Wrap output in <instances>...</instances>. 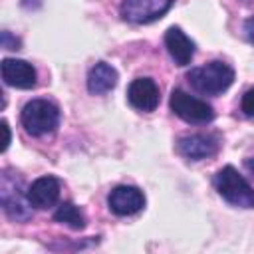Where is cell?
Returning <instances> with one entry per match:
<instances>
[{
    "label": "cell",
    "mask_w": 254,
    "mask_h": 254,
    "mask_svg": "<svg viewBox=\"0 0 254 254\" xmlns=\"http://www.w3.org/2000/svg\"><path fill=\"white\" fill-rule=\"evenodd\" d=\"M169 103H171L173 113L187 123L204 125L214 119V109L210 103H206L204 99H198L183 89H173Z\"/></svg>",
    "instance_id": "obj_5"
},
{
    "label": "cell",
    "mask_w": 254,
    "mask_h": 254,
    "mask_svg": "<svg viewBox=\"0 0 254 254\" xmlns=\"http://www.w3.org/2000/svg\"><path fill=\"white\" fill-rule=\"evenodd\" d=\"M2 48H6V50H18L20 48V40L18 38H14L10 32H2Z\"/></svg>",
    "instance_id": "obj_16"
},
{
    "label": "cell",
    "mask_w": 254,
    "mask_h": 254,
    "mask_svg": "<svg viewBox=\"0 0 254 254\" xmlns=\"http://www.w3.org/2000/svg\"><path fill=\"white\" fill-rule=\"evenodd\" d=\"M127 99L135 109L149 113L159 105V87L151 77H137L129 83Z\"/></svg>",
    "instance_id": "obj_9"
},
{
    "label": "cell",
    "mask_w": 254,
    "mask_h": 254,
    "mask_svg": "<svg viewBox=\"0 0 254 254\" xmlns=\"http://www.w3.org/2000/svg\"><path fill=\"white\" fill-rule=\"evenodd\" d=\"M54 218L62 224H67L73 230H81L85 226V214L79 210V206H75L73 202H62L54 214Z\"/></svg>",
    "instance_id": "obj_14"
},
{
    "label": "cell",
    "mask_w": 254,
    "mask_h": 254,
    "mask_svg": "<svg viewBox=\"0 0 254 254\" xmlns=\"http://www.w3.org/2000/svg\"><path fill=\"white\" fill-rule=\"evenodd\" d=\"M244 169L248 171V175L254 179V157H250V159H246L244 161Z\"/></svg>",
    "instance_id": "obj_19"
},
{
    "label": "cell",
    "mask_w": 254,
    "mask_h": 254,
    "mask_svg": "<svg viewBox=\"0 0 254 254\" xmlns=\"http://www.w3.org/2000/svg\"><path fill=\"white\" fill-rule=\"evenodd\" d=\"M214 189L226 202L240 208H254V189L232 165L222 167L214 175Z\"/></svg>",
    "instance_id": "obj_4"
},
{
    "label": "cell",
    "mask_w": 254,
    "mask_h": 254,
    "mask_svg": "<svg viewBox=\"0 0 254 254\" xmlns=\"http://www.w3.org/2000/svg\"><path fill=\"white\" fill-rule=\"evenodd\" d=\"M60 198V181L56 177H40L28 187V200L36 208H50Z\"/></svg>",
    "instance_id": "obj_12"
},
{
    "label": "cell",
    "mask_w": 254,
    "mask_h": 254,
    "mask_svg": "<svg viewBox=\"0 0 254 254\" xmlns=\"http://www.w3.org/2000/svg\"><path fill=\"white\" fill-rule=\"evenodd\" d=\"M175 0H123L121 2V18L131 24H151L161 20Z\"/></svg>",
    "instance_id": "obj_6"
},
{
    "label": "cell",
    "mask_w": 254,
    "mask_h": 254,
    "mask_svg": "<svg viewBox=\"0 0 254 254\" xmlns=\"http://www.w3.org/2000/svg\"><path fill=\"white\" fill-rule=\"evenodd\" d=\"M20 121L28 135L42 137L56 131L60 125V109L48 99H32L22 107Z\"/></svg>",
    "instance_id": "obj_3"
},
{
    "label": "cell",
    "mask_w": 254,
    "mask_h": 254,
    "mask_svg": "<svg viewBox=\"0 0 254 254\" xmlns=\"http://www.w3.org/2000/svg\"><path fill=\"white\" fill-rule=\"evenodd\" d=\"M177 151L190 161H202L218 151V137L212 133H192L185 135L177 143Z\"/></svg>",
    "instance_id": "obj_8"
},
{
    "label": "cell",
    "mask_w": 254,
    "mask_h": 254,
    "mask_svg": "<svg viewBox=\"0 0 254 254\" xmlns=\"http://www.w3.org/2000/svg\"><path fill=\"white\" fill-rule=\"evenodd\" d=\"M240 109L244 115L248 117H254V87H250L244 95H242V101H240Z\"/></svg>",
    "instance_id": "obj_15"
},
{
    "label": "cell",
    "mask_w": 254,
    "mask_h": 254,
    "mask_svg": "<svg viewBox=\"0 0 254 254\" xmlns=\"http://www.w3.org/2000/svg\"><path fill=\"white\" fill-rule=\"evenodd\" d=\"M2 79L6 85L18 89H32L36 85V69L26 60L4 58L2 60Z\"/></svg>",
    "instance_id": "obj_10"
},
{
    "label": "cell",
    "mask_w": 254,
    "mask_h": 254,
    "mask_svg": "<svg viewBox=\"0 0 254 254\" xmlns=\"http://www.w3.org/2000/svg\"><path fill=\"white\" fill-rule=\"evenodd\" d=\"M2 131H4V141H2V151H6V149H8V145H10V127H8V123H6V121H2Z\"/></svg>",
    "instance_id": "obj_18"
},
{
    "label": "cell",
    "mask_w": 254,
    "mask_h": 254,
    "mask_svg": "<svg viewBox=\"0 0 254 254\" xmlns=\"http://www.w3.org/2000/svg\"><path fill=\"white\" fill-rule=\"evenodd\" d=\"M165 48L177 65H189L194 56V42L179 26H171L165 32Z\"/></svg>",
    "instance_id": "obj_11"
},
{
    "label": "cell",
    "mask_w": 254,
    "mask_h": 254,
    "mask_svg": "<svg viewBox=\"0 0 254 254\" xmlns=\"http://www.w3.org/2000/svg\"><path fill=\"white\" fill-rule=\"evenodd\" d=\"M0 200H2L4 212L12 220L24 222L32 216V208H30L32 204L28 200V189L24 190L22 179L10 169H4L2 177H0Z\"/></svg>",
    "instance_id": "obj_2"
},
{
    "label": "cell",
    "mask_w": 254,
    "mask_h": 254,
    "mask_svg": "<svg viewBox=\"0 0 254 254\" xmlns=\"http://www.w3.org/2000/svg\"><path fill=\"white\" fill-rule=\"evenodd\" d=\"M109 210L117 216H131L137 214L145 206V194L131 185H119L115 187L107 196Z\"/></svg>",
    "instance_id": "obj_7"
},
{
    "label": "cell",
    "mask_w": 254,
    "mask_h": 254,
    "mask_svg": "<svg viewBox=\"0 0 254 254\" xmlns=\"http://www.w3.org/2000/svg\"><path fill=\"white\" fill-rule=\"evenodd\" d=\"M187 79L192 89L202 95H218L226 91L234 81V69L224 62H208L206 65L192 67L187 73Z\"/></svg>",
    "instance_id": "obj_1"
},
{
    "label": "cell",
    "mask_w": 254,
    "mask_h": 254,
    "mask_svg": "<svg viewBox=\"0 0 254 254\" xmlns=\"http://www.w3.org/2000/svg\"><path fill=\"white\" fill-rule=\"evenodd\" d=\"M244 34H246V40L250 44H254V16H250L246 22H244Z\"/></svg>",
    "instance_id": "obj_17"
},
{
    "label": "cell",
    "mask_w": 254,
    "mask_h": 254,
    "mask_svg": "<svg viewBox=\"0 0 254 254\" xmlns=\"http://www.w3.org/2000/svg\"><path fill=\"white\" fill-rule=\"evenodd\" d=\"M117 85V69L105 62H97L87 73V89L93 95H103Z\"/></svg>",
    "instance_id": "obj_13"
}]
</instances>
